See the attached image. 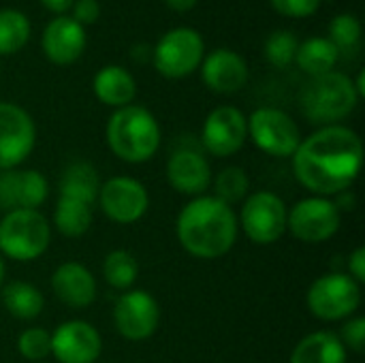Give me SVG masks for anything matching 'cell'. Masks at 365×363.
<instances>
[{
  "label": "cell",
  "instance_id": "obj_35",
  "mask_svg": "<svg viewBox=\"0 0 365 363\" xmlns=\"http://www.w3.org/2000/svg\"><path fill=\"white\" fill-rule=\"evenodd\" d=\"M73 19L77 21V24H92V21H96L98 19V15H101V4H98V0H75L73 2Z\"/></svg>",
  "mask_w": 365,
  "mask_h": 363
},
{
  "label": "cell",
  "instance_id": "obj_8",
  "mask_svg": "<svg viewBox=\"0 0 365 363\" xmlns=\"http://www.w3.org/2000/svg\"><path fill=\"white\" fill-rule=\"evenodd\" d=\"M248 122V135L259 150L276 158H291L302 143V133L295 120L274 107H261L252 111Z\"/></svg>",
  "mask_w": 365,
  "mask_h": 363
},
{
  "label": "cell",
  "instance_id": "obj_26",
  "mask_svg": "<svg viewBox=\"0 0 365 363\" xmlns=\"http://www.w3.org/2000/svg\"><path fill=\"white\" fill-rule=\"evenodd\" d=\"M92 225V205L60 197L53 210V227L66 237H81Z\"/></svg>",
  "mask_w": 365,
  "mask_h": 363
},
{
  "label": "cell",
  "instance_id": "obj_38",
  "mask_svg": "<svg viewBox=\"0 0 365 363\" xmlns=\"http://www.w3.org/2000/svg\"><path fill=\"white\" fill-rule=\"evenodd\" d=\"M165 2H167V6H171L173 11H180V13H184L197 4V0H165Z\"/></svg>",
  "mask_w": 365,
  "mask_h": 363
},
{
  "label": "cell",
  "instance_id": "obj_7",
  "mask_svg": "<svg viewBox=\"0 0 365 363\" xmlns=\"http://www.w3.org/2000/svg\"><path fill=\"white\" fill-rule=\"evenodd\" d=\"M287 205L269 190H259L246 197L237 225L250 242L259 246L276 244L287 233Z\"/></svg>",
  "mask_w": 365,
  "mask_h": 363
},
{
  "label": "cell",
  "instance_id": "obj_6",
  "mask_svg": "<svg viewBox=\"0 0 365 363\" xmlns=\"http://www.w3.org/2000/svg\"><path fill=\"white\" fill-rule=\"evenodd\" d=\"M306 304L321 321L351 319L361 306V285L342 272L323 274L310 285Z\"/></svg>",
  "mask_w": 365,
  "mask_h": 363
},
{
  "label": "cell",
  "instance_id": "obj_13",
  "mask_svg": "<svg viewBox=\"0 0 365 363\" xmlns=\"http://www.w3.org/2000/svg\"><path fill=\"white\" fill-rule=\"evenodd\" d=\"M36 128L28 111L13 103H0V169H17L34 150Z\"/></svg>",
  "mask_w": 365,
  "mask_h": 363
},
{
  "label": "cell",
  "instance_id": "obj_15",
  "mask_svg": "<svg viewBox=\"0 0 365 363\" xmlns=\"http://www.w3.org/2000/svg\"><path fill=\"white\" fill-rule=\"evenodd\" d=\"M101 351V334L86 321H66L51 334V355L60 363H94Z\"/></svg>",
  "mask_w": 365,
  "mask_h": 363
},
{
  "label": "cell",
  "instance_id": "obj_27",
  "mask_svg": "<svg viewBox=\"0 0 365 363\" xmlns=\"http://www.w3.org/2000/svg\"><path fill=\"white\" fill-rule=\"evenodd\" d=\"M103 276L107 285L120 291H128L137 276H139V263L133 252L128 250H113L103 261Z\"/></svg>",
  "mask_w": 365,
  "mask_h": 363
},
{
  "label": "cell",
  "instance_id": "obj_31",
  "mask_svg": "<svg viewBox=\"0 0 365 363\" xmlns=\"http://www.w3.org/2000/svg\"><path fill=\"white\" fill-rule=\"evenodd\" d=\"M17 351L28 362H43L51 355V334L41 327H30L19 334Z\"/></svg>",
  "mask_w": 365,
  "mask_h": 363
},
{
  "label": "cell",
  "instance_id": "obj_4",
  "mask_svg": "<svg viewBox=\"0 0 365 363\" xmlns=\"http://www.w3.org/2000/svg\"><path fill=\"white\" fill-rule=\"evenodd\" d=\"M355 81L338 71L312 77V81L302 92L304 116L321 126H331L344 120L357 107Z\"/></svg>",
  "mask_w": 365,
  "mask_h": 363
},
{
  "label": "cell",
  "instance_id": "obj_1",
  "mask_svg": "<svg viewBox=\"0 0 365 363\" xmlns=\"http://www.w3.org/2000/svg\"><path fill=\"white\" fill-rule=\"evenodd\" d=\"M291 158L297 182L317 197H329L353 186L361 171L364 145L355 131L331 124L302 139Z\"/></svg>",
  "mask_w": 365,
  "mask_h": 363
},
{
  "label": "cell",
  "instance_id": "obj_20",
  "mask_svg": "<svg viewBox=\"0 0 365 363\" xmlns=\"http://www.w3.org/2000/svg\"><path fill=\"white\" fill-rule=\"evenodd\" d=\"M203 81L218 94H231L246 86L248 66L246 60L231 49H216L203 60Z\"/></svg>",
  "mask_w": 365,
  "mask_h": 363
},
{
  "label": "cell",
  "instance_id": "obj_24",
  "mask_svg": "<svg viewBox=\"0 0 365 363\" xmlns=\"http://www.w3.org/2000/svg\"><path fill=\"white\" fill-rule=\"evenodd\" d=\"M338 58H340L338 49L325 36H312V39L304 41L302 45H297V51H295L297 66L312 77L334 71Z\"/></svg>",
  "mask_w": 365,
  "mask_h": 363
},
{
  "label": "cell",
  "instance_id": "obj_30",
  "mask_svg": "<svg viewBox=\"0 0 365 363\" xmlns=\"http://www.w3.org/2000/svg\"><path fill=\"white\" fill-rule=\"evenodd\" d=\"M329 41L334 43L338 53L355 49L359 45V41H361V24H359V19L355 15H351V13L336 15L329 21Z\"/></svg>",
  "mask_w": 365,
  "mask_h": 363
},
{
  "label": "cell",
  "instance_id": "obj_12",
  "mask_svg": "<svg viewBox=\"0 0 365 363\" xmlns=\"http://www.w3.org/2000/svg\"><path fill=\"white\" fill-rule=\"evenodd\" d=\"M98 203L103 214L118 225H133L148 212L150 197L145 186L128 175L109 178L98 188Z\"/></svg>",
  "mask_w": 365,
  "mask_h": 363
},
{
  "label": "cell",
  "instance_id": "obj_17",
  "mask_svg": "<svg viewBox=\"0 0 365 363\" xmlns=\"http://www.w3.org/2000/svg\"><path fill=\"white\" fill-rule=\"evenodd\" d=\"M167 180L178 193L201 197L212 184V167L201 152L182 148L167 163Z\"/></svg>",
  "mask_w": 365,
  "mask_h": 363
},
{
  "label": "cell",
  "instance_id": "obj_25",
  "mask_svg": "<svg viewBox=\"0 0 365 363\" xmlns=\"http://www.w3.org/2000/svg\"><path fill=\"white\" fill-rule=\"evenodd\" d=\"M2 304L9 310V315H13L19 321H32L43 312L45 300L43 293L30 285V282H9L2 291Z\"/></svg>",
  "mask_w": 365,
  "mask_h": 363
},
{
  "label": "cell",
  "instance_id": "obj_21",
  "mask_svg": "<svg viewBox=\"0 0 365 363\" xmlns=\"http://www.w3.org/2000/svg\"><path fill=\"white\" fill-rule=\"evenodd\" d=\"M94 94L101 103L109 107H126L137 94V83L133 75L122 66H105L96 73L92 81Z\"/></svg>",
  "mask_w": 365,
  "mask_h": 363
},
{
  "label": "cell",
  "instance_id": "obj_23",
  "mask_svg": "<svg viewBox=\"0 0 365 363\" xmlns=\"http://www.w3.org/2000/svg\"><path fill=\"white\" fill-rule=\"evenodd\" d=\"M98 173L90 163H71L60 178V197H68V199H77L83 203H94L98 197Z\"/></svg>",
  "mask_w": 365,
  "mask_h": 363
},
{
  "label": "cell",
  "instance_id": "obj_22",
  "mask_svg": "<svg viewBox=\"0 0 365 363\" xmlns=\"http://www.w3.org/2000/svg\"><path fill=\"white\" fill-rule=\"evenodd\" d=\"M289 363H346V349L331 332H314L297 342Z\"/></svg>",
  "mask_w": 365,
  "mask_h": 363
},
{
  "label": "cell",
  "instance_id": "obj_18",
  "mask_svg": "<svg viewBox=\"0 0 365 363\" xmlns=\"http://www.w3.org/2000/svg\"><path fill=\"white\" fill-rule=\"evenodd\" d=\"M45 56L60 66L73 64L86 49V30L73 17L58 15L43 32Z\"/></svg>",
  "mask_w": 365,
  "mask_h": 363
},
{
  "label": "cell",
  "instance_id": "obj_37",
  "mask_svg": "<svg viewBox=\"0 0 365 363\" xmlns=\"http://www.w3.org/2000/svg\"><path fill=\"white\" fill-rule=\"evenodd\" d=\"M73 2L75 0H41V4L45 9H49L51 13H64V11H68L73 6Z\"/></svg>",
  "mask_w": 365,
  "mask_h": 363
},
{
  "label": "cell",
  "instance_id": "obj_36",
  "mask_svg": "<svg viewBox=\"0 0 365 363\" xmlns=\"http://www.w3.org/2000/svg\"><path fill=\"white\" fill-rule=\"evenodd\" d=\"M349 276L355 282H365V248L359 246L353 250V255L349 257Z\"/></svg>",
  "mask_w": 365,
  "mask_h": 363
},
{
  "label": "cell",
  "instance_id": "obj_3",
  "mask_svg": "<svg viewBox=\"0 0 365 363\" xmlns=\"http://www.w3.org/2000/svg\"><path fill=\"white\" fill-rule=\"evenodd\" d=\"M107 145L124 163H145L158 152L160 126L145 107H120L107 122Z\"/></svg>",
  "mask_w": 365,
  "mask_h": 363
},
{
  "label": "cell",
  "instance_id": "obj_11",
  "mask_svg": "<svg viewBox=\"0 0 365 363\" xmlns=\"http://www.w3.org/2000/svg\"><path fill=\"white\" fill-rule=\"evenodd\" d=\"M113 323L122 338L141 342L154 336L160 323V306L148 291L135 289L118 297L113 306Z\"/></svg>",
  "mask_w": 365,
  "mask_h": 363
},
{
  "label": "cell",
  "instance_id": "obj_32",
  "mask_svg": "<svg viewBox=\"0 0 365 363\" xmlns=\"http://www.w3.org/2000/svg\"><path fill=\"white\" fill-rule=\"evenodd\" d=\"M297 39L295 34L287 32V30H278L274 32L267 41H265V56L274 66H289L295 60V51H297Z\"/></svg>",
  "mask_w": 365,
  "mask_h": 363
},
{
  "label": "cell",
  "instance_id": "obj_16",
  "mask_svg": "<svg viewBox=\"0 0 365 363\" xmlns=\"http://www.w3.org/2000/svg\"><path fill=\"white\" fill-rule=\"evenodd\" d=\"M49 195V184L34 169H9L0 173V210H36Z\"/></svg>",
  "mask_w": 365,
  "mask_h": 363
},
{
  "label": "cell",
  "instance_id": "obj_39",
  "mask_svg": "<svg viewBox=\"0 0 365 363\" xmlns=\"http://www.w3.org/2000/svg\"><path fill=\"white\" fill-rule=\"evenodd\" d=\"M355 90H357V96H359V98L365 94V71H359V75H357V83H355Z\"/></svg>",
  "mask_w": 365,
  "mask_h": 363
},
{
  "label": "cell",
  "instance_id": "obj_33",
  "mask_svg": "<svg viewBox=\"0 0 365 363\" xmlns=\"http://www.w3.org/2000/svg\"><path fill=\"white\" fill-rule=\"evenodd\" d=\"M340 342L344 344L346 351H353V353H364L365 351V319L361 317H355V319H349L344 325H342V332H340Z\"/></svg>",
  "mask_w": 365,
  "mask_h": 363
},
{
  "label": "cell",
  "instance_id": "obj_34",
  "mask_svg": "<svg viewBox=\"0 0 365 363\" xmlns=\"http://www.w3.org/2000/svg\"><path fill=\"white\" fill-rule=\"evenodd\" d=\"M272 6L287 17H308L319 11L321 0H269Z\"/></svg>",
  "mask_w": 365,
  "mask_h": 363
},
{
  "label": "cell",
  "instance_id": "obj_40",
  "mask_svg": "<svg viewBox=\"0 0 365 363\" xmlns=\"http://www.w3.org/2000/svg\"><path fill=\"white\" fill-rule=\"evenodd\" d=\"M2 280H4V261H2V255H0V287H2Z\"/></svg>",
  "mask_w": 365,
  "mask_h": 363
},
{
  "label": "cell",
  "instance_id": "obj_9",
  "mask_svg": "<svg viewBox=\"0 0 365 363\" xmlns=\"http://www.w3.org/2000/svg\"><path fill=\"white\" fill-rule=\"evenodd\" d=\"M342 216L327 197H308L287 212V231L304 244H323L340 229Z\"/></svg>",
  "mask_w": 365,
  "mask_h": 363
},
{
  "label": "cell",
  "instance_id": "obj_28",
  "mask_svg": "<svg viewBox=\"0 0 365 363\" xmlns=\"http://www.w3.org/2000/svg\"><path fill=\"white\" fill-rule=\"evenodd\" d=\"M30 39V21L17 9H0V53L19 51Z\"/></svg>",
  "mask_w": 365,
  "mask_h": 363
},
{
  "label": "cell",
  "instance_id": "obj_29",
  "mask_svg": "<svg viewBox=\"0 0 365 363\" xmlns=\"http://www.w3.org/2000/svg\"><path fill=\"white\" fill-rule=\"evenodd\" d=\"M248 186H250V180L242 167H227L214 180L216 199L225 201L227 205L242 201L248 195Z\"/></svg>",
  "mask_w": 365,
  "mask_h": 363
},
{
  "label": "cell",
  "instance_id": "obj_5",
  "mask_svg": "<svg viewBox=\"0 0 365 363\" xmlns=\"http://www.w3.org/2000/svg\"><path fill=\"white\" fill-rule=\"evenodd\" d=\"M51 242V227L38 210H11L0 220V252L13 261L38 259Z\"/></svg>",
  "mask_w": 365,
  "mask_h": 363
},
{
  "label": "cell",
  "instance_id": "obj_2",
  "mask_svg": "<svg viewBox=\"0 0 365 363\" xmlns=\"http://www.w3.org/2000/svg\"><path fill=\"white\" fill-rule=\"evenodd\" d=\"M237 216L231 205L216 197H195L175 223V233L186 252L197 259L225 257L237 242Z\"/></svg>",
  "mask_w": 365,
  "mask_h": 363
},
{
  "label": "cell",
  "instance_id": "obj_19",
  "mask_svg": "<svg viewBox=\"0 0 365 363\" xmlns=\"http://www.w3.org/2000/svg\"><path fill=\"white\" fill-rule=\"evenodd\" d=\"M51 291L68 308H88L96 300V280L86 265L68 261L51 274Z\"/></svg>",
  "mask_w": 365,
  "mask_h": 363
},
{
  "label": "cell",
  "instance_id": "obj_14",
  "mask_svg": "<svg viewBox=\"0 0 365 363\" xmlns=\"http://www.w3.org/2000/svg\"><path fill=\"white\" fill-rule=\"evenodd\" d=\"M248 137V122L246 116L231 105L216 107L203 124L201 141L205 152H210L216 158L233 156L242 150Z\"/></svg>",
  "mask_w": 365,
  "mask_h": 363
},
{
  "label": "cell",
  "instance_id": "obj_10",
  "mask_svg": "<svg viewBox=\"0 0 365 363\" xmlns=\"http://www.w3.org/2000/svg\"><path fill=\"white\" fill-rule=\"evenodd\" d=\"M154 66L169 79L190 75L203 62V39L192 28L169 30L154 47Z\"/></svg>",
  "mask_w": 365,
  "mask_h": 363
}]
</instances>
